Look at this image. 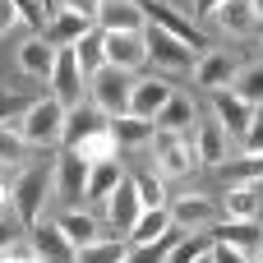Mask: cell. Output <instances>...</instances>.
<instances>
[{
    "label": "cell",
    "mask_w": 263,
    "mask_h": 263,
    "mask_svg": "<svg viewBox=\"0 0 263 263\" xmlns=\"http://www.w3.org/2000/svg\"><path fill=\"white\" fill-rule=\"evenodd\" d=\"M23 153H28V139L14 125H0V166H18Z\"/></svg>",
    "instance_id": "34"
},
{
    "label": "cell",
    "mask_w": 263,
    "mask_h": 263,
    "mask_svg": "<svg viewBox=\"0 0 263 263\" xmlns=\"http://www.w3.org/2000/svg\"><path fill=\"white\" fill-rule=\"evenodd\" d=\"M28 106H32L28 97H18V92H0V125H5L9 116H23Z\"/></svg>",
    "instance_id": "38"
},
{
    "label": "cell",
    "mask_w": 263,
    "mask_h": 263,
    "mask_svg": "<svg viewBox=\"0 0 263 263\" xmlns=\"http://www.w3.org/2000/svg\"><path fill=\"white\" fill-rule=\"evenodd\" d=\"M213 18H217V28H227V32H236V37H245V32H254V0H222L217 9H213Z\"/></svg>",
    "instance_id": "26"
},
{
    "label": "cell",
    "mask_w": 263,
    "mask_h": 263,
    "mask_svg": "<svg viewBox=\"0 0 263 263\" xmlns=\"http://www.w3.org/2000/svg\"><path fill=\"white\" fill-rule=\"evenodd\" d=\"M92 28H97L92 18H83V14H69V9H55V18L46 23V42H51V46H74V42H83Z\"/></svg>",
    "instance_id": "20"
},
{
    "label": "cell",
    "mask_w": 263,
    "mask_h": 263,
    "mask_svg": "<svg viewBox=\"0 0 263 263\" xmlns=\"http://www.w3.org/2000/svg\"><path fill=\"white\" fill-rule=\"evenodd\" d=\"M125 254H129L125 240H92V245L79 250V259H74V263H125Z\"/></svg>",
    "instance_id": "31"
},
{
    "label": "cell",
    "mask_w": 263,
    "mask_h": 263,
    "mask_svg": "<svg viewBox=\"0 0 263 263\" xmlns=\"http://www.w3.org/2000/svg\"><path fill=\"white\" fill-rule=\"evenodd\" d=\"M194 153H199V162H203V166H227V162H231V139H227V129H222L217 120H208V125L199 129Z\"/></svg>",
    "instance_id": "21"
},
{
    "label": "cell",
    "mask_w": 263,
    "mask_h": 263,
    "mask_svg": "<svg viewBox=\"0 0 263 263\" xmlns=\"http://www.w3.org/2000/svg\"><path fill=\"white\" fill-rule=\"evenodd\" d=\"M32 231V254L37 263H74V245L60 236V227H46V222H37V227H28Z\"/></svg>",
    "instance_id": "14"
},
{
    "label": "cell",
    "mask_w": 263,
    "mask_h": 263,
    "mask_svg": "<svg viewBox=\"0 0 263 263\" xmlns=\"http://www.w3.org/2000/svg\"><path fill=\"white\" fill-rule=\"evenodd\" d=\"M203 250H208V245H203L199 236H190V240H180V245H171V250H166V259H162V263H194L199 254H203Z\"/></svg>",
    "instance_id": "36"
},
{
    "label": "cell",
    "mask_w": 263,
    "mask_h": 263,
    "mask_svg": "<svg viewBox=\"0 0 263 263\" xmlns=\"http://www.w3.org/2000/svg\"><path fill=\"white\" fill-rule=\"evenodd\" d=\"M208 254H213V263H250V254H240V250H231V245H222V240H217Z\"/></svg>",
    "instance_id": "41"
},
{
    "label": "cell",
    "mask_w": 263,
    "mask_h": 263,
    "mask_svg": "<svg viewBox=\"0 0 263 263\" xmlns=\"http://www.w3.org/2000/svg\"><path fill=\"white\" fill-rule=\"evenodd\" d=\"M227 171H231L236 185H254V180H263V153H250L240 162H227Z\"/></svg>",
    "instance_id": "35"
},
{
    "label": "cell",
    "mask_w": 263,
    "mask_h": 263,
    "mask_svg": "<svg viewBox=\"0 0 263 263\" xmlns=\"http://www.w3.org/2000/svg\"><path fill=\"white\" fill-rule=\"evenodd\" d=\"M139 213H143V203H139V194H134V180L125 176V180L116 185V194L106 199V217H111L116 231H129V227L139 222Z\"/></svg>",
    "instance_id": "19"
},
{
    "label": "cell",
    "mask_w": 263,
    "mask_h": 263,
    "mask_svg": "<svg viewBox=\"0 0 263 263\" xmlns=\"http://www.w3.org/2000/svg\"><path fill=\"white\" fill-rule=\"evenodd\" d=\"M213 111H217V125L227 129V139H245V129L254 120V106L250 102H240L231 88H222V92H213Z\"/></svg>",
    "instance_id": "11"
},
{
    "label": "cell",
    "mask_w": 263,
    "mask_h": 263,
    "mask_svg": "<svg viewBox=\"0 0 263 263\" xmlns=\"http://www.w3.org/2000/svg\"><path fill=\"white\" fill-rule=\"evenodd\" d=\"M231 92L259 111V106H263V60L245 65V69H236V79H231Z\"/></svg>",
    "instance_id": "28"
},
{
    "label": "cell",
    "mask_w": 263,
    "mask_h": 263,
    "mask_svg": "<svg viewBox=\"0 0 263 263\" xmlns=\"http://www.w3.org/2000/svg\"><path fill=\"white\" fill-rule=\"evenodd\" d=\"M102 125H106V120H102V111H97V106H92V111L74 106V111L65 116V134H60V139H65V148H74L79 139H88V134H92V129H102Z\"/></svg>",
    "instance_id": "29"
},
{
    "label": "cell",
    "mask_w": 263,
    "mask_h": 263,
    "mask_svg": "<svg viewBox=\"0 0 263 263\" xmlns=\"http://www.w3.org/2000/svg\"><path fill=\"white\" fill-rule=\"evenodd\" d=\"M166 97H171V83H166V79H139L134 92H129V116L153 120V116L166 106Z\"/></svg>",
    "instance_id": "16"
},
{
    "label": "cell",
    "mask_w": 263,
    "mask_h": 263,
    "mask_svg": "<svg viewBox=\"0 0 263 263\" xmlns=\"http://www.w3.org/2000/svg\"><path fill=\"white\" fill-rule=\"evenodd\" d=\"M166 236H171V213H166V208H143V213H139V222L125 231L129 250H148V245H162Z\"/></svg>",
    "instance_id": "13"
},
{
    "label": "cell",
    "mask_w": 263,
    "mask_h": 263,
    "mask_svg": "<svg viewBox=\"0 0 263 263\" xmlns=\"http://www.w3.org/2000/svg\"><path fill=\"white\" fill-rule=\"evenodd\" d=\"M129 92H134V79L125 74V69H111V65H102L97 74H92V106L102 111V116H129Z\"/></svg>",
    "instance_id": "3"
},
{
    "label": "cell",
    "mask_w": 263,
    "mask_h": 263,
    "mask_svg": "<svg viewBox=\"0 0 263 263\" xmlns=\"http://www.w3.org/2000/svg\"><path fill=\"white\" fill-rule=\"evenodd\" d=\"M55 194V166H28L14 185V217L18 227H37L46 199Z\"/></svg>",
    "instance_id": "1"
},
{
    "label": "cell",
    "mask_w": 263,
    "mask_h": 263,
    "mask_svg": "<svg viewBox=\"0 0 263 263\" xmlns=\"http://www.w3.org/2000/svg\"><path fill=\"white\" fill-rule=\"evenodd\" d=\"M42 9H46V14H51V9H55V0H42Z\"/></svg>",
    "instance_id": "48"
},
{
    "label": "cell",
    "mask_w": 263,
    "mask_h": 263,
    "mask_svg": "<svg viewBox=\"0 0 263 263\" xmlns=\"http://www.w3.org/2000/svg\"><path fill=\"white\" fill-rule=\"evenodd\" d=\"M148 60V51H143V32H102V65H111V69H139Z\"/></svg>",
    "instance_id": "7"
},
{
    "label": "cell",
    "mask_w": 263,
    "mask_h": 263,
    "mask_svg": "<svg viewBox=\"0 0 263 263\" xmlns=\"http://www.w3.org/2000/svg\"><path fill=\"white\" fill-rule=\"evenodd\" d=\"M55 9H69V14H83V18H92V23H97L102 0H55Z\"/></svg>",
    "instance_id": "37"
},
{
    "label": "cell",
    "mask_w": 263,
    "mask_h": 263,
    "mask_svg": "<svg viewBox=\"0 0 263 263\" xmlns=\"http://www.w3.org/2000/svg\"><path fill=\"white\" fill-rule=\"evenodd\" d=\"M236 69H240L236 55H227V51H203V55L194 60V83L208 88V92H222V88H231Z\"/></svg>",
    "instance_id": "9"
},
{
    "label": "cell",
    "mask_w": 263,
    "mask_h": 263,
    "mask_svg": "<svg viewBox=\"0 0 263 263\" xmlns=\"http://www.w3.org/2000/svg\"><path fill=\"white\" fill-rule=\"evenodd\" d=\"M240 143H245V153H263V111H254V120H250Z\"/></svg>",
    "instance_id": "39"
},
{
    "label": "cell",
    "mask_w": 263,
    "mask_h": 263,
    "mask_svg": "<svg viewBox=\"0 0 263 263\" xmlns=\"http://www.w3.org/2000/svg\"><path fill=\"white\" fill-rule=\"evenodd\" d=\"M139 9H143V18L153 23V28H162L166 37H176V42H185L194 55H203L208 51V37H203V28L194 23V18H185V14H176L166 0H139Z\"/></svg>",
    "instance_id": "2"
},
{
    "label": "cell",
    "mask_w": 263,
    "mask_h": 263,
    "mask_svg": "<svg viewBox=\"0 0 263 263\" xmlns=\"http://www.w3.org/2000/svg\"><path fill=\"white\" fill-rule=\"evenodd\" d=\"M106 129H111V139H116V148H120V153H134V148L153 143V134H157V125H153V120H143V116H116Z\"/></svg>",
    "instance_id": "17"
},
{
    "label": "cell",
    "mask_w": 263,
    "mask_h": 263,
    "mask_svg": "<svg viewBox=\"0 0 263 263\" xmlns=\"http://www.w3.org/2000/svg\"><path fill=\"white\" fill-rule=\"evenodd\" d=\"M217 240L231 245V250H240V254H259L263 227L259 222H222V227H217Z\"/></svg>",
    "instance_id": "27"
},
{
    "label": "cell",
    "mask_w": 263,
    "mask_h": 263,
    "mask_svg": "<svg viewBox=\"0 0 263 263\" xmlns=\"http://www.w3.org/2000/svg\"><path fill=\"white\" fill-rule=\"evenodd\" d=\"M55 227H60V236H65V240L74 245V254H79L83 245L102 240V236H97V217H92V213H83V208H65Z\"/></svg>",
    "instance_id": "22"
},
{
    "label": "cell",
    "mask_w": 263,
    "mask_h": 263,
    "mask_svg": "<svg viewBox=\"0 0 263 263\" xmlns=\"http://www.w3.org/2000/svg\"><path fill=\"white\" fill-rule=\"evenodd\" d=\"M74 55H79V69H83V74H97V69H102V32L92 28L83 42H74Z\"/></svg>",
    "instance_id": "33"
},
{
    "label": "cell",
    "mask_w": 263,
    "mask_h": 263,
    "mask_svg": "<svg viewBox=\"0 0 263 263\" xmlns=\"http://www.w3.org/2000/svg\"><path fill=\"white\" fill-rule=\"evenodd\" d=\"M120 180H125V166H120V157H106V162H92L83 199H88V203H106V199L116 194V185H120Z\"/></svg>",
    "instance_id": "18"
},
{
    "label": "cell",
    "mask_w": 263,
    "mask_h": 263,
    "mask_svg": "<svg viewBox=\"0 0 263 263\" xmlns=\"http://www.w3.org/2000/svg\"><path fill=\"white\" fill-rule=\"evenodd\" d=\"M143 51H148V60H157L162 69H194V60H199L185 42L166 37L162 28H148V32H143Z\"/></svg>",
    "instance_id": "8"
},
{
    "label": "cell",
    "mask_w": 263,
    "mask_h": 263,
    "mask_svg": "<svg viewBox=\"0 0 263 263\" xmlns=\"http://www.w3.org/2000/svg\"><path fill=\"white\" fill-rule=\"evenodd\" d=\"M88 171H92V166H88L74 148L60 153V162H55V194H60L69 208H74V199H83V190H88Z\"/></svg>",
    "instance_id": "10"
},
{
    "label": "cell",
    "mask_w": 263,
    "mask_h": 263,
    "mask_svg": "<svg viewBox=\"0 0 263 263\" xmlns=\"http://www.w3.org/2000/svg\"><path fill=\"white\" fill-rule=\"evenodd\" d=\"M74 153L92 166V162H106V157H120V148H116V139H111V129L102 125V129H92L88 139H79L74 143Z\"/></svg>",
    "instance_id": "30"
},
{
    "label": "cell",
    "mask_w": 263,
    "mask_h": 263,
    "mask_svg": "<svg viewBox=\"0 0 263 263\" xmlns=\"http://www.w3.org/2000/svg\"><path fill=\"white\" fill-rule=\"evenodd\" d=\"M259 263H263V245H259Z\"/></svg>",
    "instance_id": "49"
},
{
    "label": "cell",
    "mask_w": 263,
    "mask_h": 263,
    "mask_svg": "<svg viewBox=\"0 0 263 263\" xmlns=\"http://www.w3.org/2000/svg\"><path fill=\"white\" fill-rule=\"evenodd\" d=\"M18 231H23V227H18V222H14V217H0V254H5V250H14V245H18Z\"/></svg>",
    "instance_id": "40"
},
{
    "label": "cell",
    "mask_w": 263,
    "mask_h": 263,
    "mask_svg": "<svg viewBox=\"0 0 263 263\" xmlns=\"http://www.w3.org/2000/svg\"><path fill=\"white\" fill-rule=\"evenodd\" d=\"M153 125H157L162 134H185V129L194 125V102H190L185 92H171V97H166V106L153 116Z\"/></svg>",
    "instance_id": "23"
},
{
    "label": "cell",
    "mask_w": 263,
    "mask_h": 263,
    "mask_svg": "<svg viewBox=\"0 0 263 263\" xmlns=\"http://www.w3.org/2000/svg\"><path fill=\"white\" fill-rule=\"evenodd\" d=\"M222 0H190V14H213Z\"/></svg>",
    "instance_id": "45"
},
{
    "label": "cell",
    "mask_w": 263,
    "mask_h": 263,
    "mask_svg": "<svg viewBox=\"0 0 263 263\" xmlns=\"http://www.w3.org/2000/svg\"><path fill=\"white\" fill-rule=\"evenodd\" d=\"M18 134H23L28 143H60V134H65V106H60L55 97L32 102V106L23 111V120H18Z\"/></svg>",
    "instance_id": "4"
},
{
    "label": "cell",
    "mask_w": 263,
    "mask_h": 263,
    "mask_svg": "<svg viewBox=\"0 0 263 263\" xmlns=\"http://www.w3.org/2000/svg\"><path fill=\"white\" fill-rule=\"evenodd\" d=\"M166 213H171V227L199 231V227H213L222 208H217L208 194H185V199H176V208H166Z\"/></svg>",
    "instance_id": "12"
},
{
    "label": "cell",
    "mask_w": 263,
    "mask_h": 263,
    "mask_svg": "<svg viewBox=\"0 0 263 263\" xmlns=\"http://www.w3.org/2000/svg\"><path fill=\"white\" fill-rule=\"evenodd\" d=\"M0 263H37V254H32V250H18V245H14V250H5V254H0Z\"/></svg>",
    "instance_id": "42"
},
{
    "label": "cell",
    "mask_w": 263,
    "mask_h": 263,
    "mask_svg": "<svg viewBox=\"0 0 263 263\" xmlns=\"http://www.w3.org/2000/svg\"><path fill=\"white\" fill-rule=\"evenodd\" d=\"M83 69H79V55H74V46H55V65H51V97L65 106V111H74L79 106V97H83Z\"/></svg>",
    "instance_id": "5"
},
{
    "label": "cell",
    "mask_w": 263,
    "mask_h": 263,
    "mask_svg": "<svg viewBox=\"0 0 263 263\" xmlns=\"http://www.w3.org/2000/svg\"><path fill=\"white\" fill-rule=\"evenodd\" d=\"M254 18H259V23H263V0H254Z\"/></svg>",
    "instance_id": "46"
},
{
    "label": "cell",
    "mask_w": 263,
    "mask_h": 263,
    "mask_svg": "<svg viewBox=\"0 0 263 263\" xmlns=\"http://www.w3.org/2000/svg\"><path fill=\"white\" fill-rule=\"evenodd\" d=\"M18 23V9H14V0H0V32L5 28H14Z\"/></svg>",
    "instance_id": "43"
},
{
    "label": "cell",
    "mask_w": 263,
    "mask_h": 263,
    "mask_svg": "<svg viewBox=\"0 0 263 263\" xmlns=\"http://www.w3.org/2000/svg\"><path fill=\"white\" fill-rule=\"evenodd\" d=\"M9 213H14V185L0 180V217H9Z\"/></svg>",
    "instance_id": "44"
},
{
    "label": "cell",
    "mask_w": 263,
    "mask_h": 263,
    "mask_svg": "<svg viewBox=\"0 0 263 263\" xmlns=\"http://www.w3.org/2000/svg\"><path fill=\"white\" fill-rule=\"evenodd\" d=\"M153 157H157V176H190L194 166H199V153H194V143L185 139V134H153Z\"/></svg>",
    "instance_id": "6"
},
{
    "label": "cell",
    "mask_w": 263,
    "mask_h": 263,
    "mask_svg": "<svg viewBox=\"0 0 263 263\" xmlns=\"http://www.w3.org/2000/svg\"><path fill=\"white\" fill-rule=\"evenodd\" d=\"M222 213H227V222H259V190L254 185H231L222 194Z\"/></svg>",
    "instance_id": "25"
},
{
    "label": "cell",
    "mask_w": 263,
    "mask_h": 263,
    "mask_svg": "<svg viewBox=\"0 0 263 263\" xmlns=\"http://www.w3.org/2000/svg\"><path fill=\"white\" fill-rule=\"evenodd\" d=\"M51 65H55V46L46 37H28L18 46V69L23 74H37V79H51Z\"/></svg>",
    "instance_id": "24"
},
{
    "label": "cell",
    "mask_w": 263,
    "mask_h": 263,
    "mask_svg": "<svg viewBox=\"0 0 263 263\" xmlns=\"http://www.w3.org/2000/svg\"><path fill=\"white\" fill-rule=\"evenodd\" d=\"M194 263H213V254H208V250H203V254H199V259H194Z\"/></svg>",
    "instance_id": "47"
},
{
    "label": "cell",
    "mask_w": 263,
    "mask_h": 263,
    "mask_svg": "<svg viewBox=\"0 0 263 263\" xmlns=\"http://www.w3.org/2000/svg\"><path fill=\"white\" fill-rule=\"evenodd\" d=\"M102 32H143V9L139 0H102V14H97Z\"/></svg>",
    "instance_id": "15"
},
{
    "label": "cell",
    "mask_w": 263,
    "mask_h": 263,
    "mask_svg": "<svg viewBox=\"0 0 263 263\" xmlns=\"http://www.w3.org/2000/svg\"><path fill=\"white\" fill-rule=\"evenodd\" d=\"M134 194L143 208H166V190H162V176H148V171H134Z\"/></svg>",
    "instance_id": "32"
}]
</instances>
